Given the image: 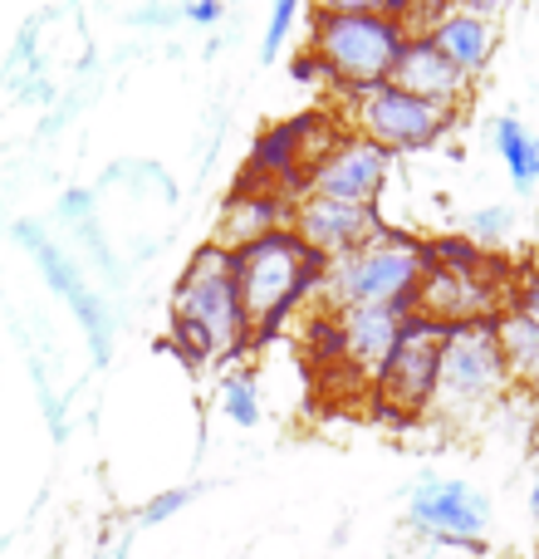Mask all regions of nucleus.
Returning <instances> with one entry per match:
<instances>
[{
  "instance_id": "ddd939ff",
  "label": "nucleus",
  "mask_w": 539,
  "mask_h": 559,
  "mask_svg": "<svg viewBox=\"0 0 539 559\" xmlns=\"http://www.w3.org/2000/svg\"><path fill=\"white\" fill-rule=\"evenodd\" d=\"M412 309L407 305H387V309H344L338 329H344V364L354 373H363L373 383L383 373V364L393 358L397 338H403Z\"/></svg>"
},
{
  "instance_id": "f257e3e1",
  "label": "nucleus",
  "mask_w": 539,
  "mask_h": 559,
  "mask_svg": "<svg viewBox=\"0 0 539 559\" xmlns=\"http://www.w3.org/2000/svg\"><path fill=\"white\" fill-rule=\"evenodd\" d=\"M172 338L187 364H212L226 354H245L251 319L236 285V255L226 246H202L187 261L172 295Z\"/></svg>"
},
{
  "instance_id": "2eb2a0df",
  "label": "nucleus",
  "mask_w": 539,
  "mask_h": 559,
  "mask_svg": "<svg viewBox=\"0 0 539 559\" xmlns=\"http://www.w3.org/2000/svg\"><path fill=\"white\" fill-rule=\"evenodd\" d=\"M491 138H495V153H501L511 187H515L520 197H530L535 187H539V138H535L515 114H501V118H495V123H491Z\"/></svg>"
},
{
  "instance_id": "5701e85b",
  "label": "nucleus",
  "mask_w": 539,
  "mask_h": 559,
  "mask_svg": "<svg viewBox=\"0 0 539 559\" xmlns=\"http://www.w3.org/2000/svg\"><path fill=\"white\" fill-rule=\"evenodd\" d=\"M530 515L539 525V452H535V481H530Z\"/></svg>"
},
{
  "instance_id": "6ab92c4d",
  "label": "nucleus",
  "mask_w": 539,
  "mask_h": 559,
  "mask_svg": "<svg viewBox=\"0 0 539 559\" xmlns=\"http://www.w3.org/2000/svg\"><path fill=\"white\" fill-rule=\"evenodd\" d=\"M299 20V5L295 0H279L275 5V20H270V29H265V45H261V59L270 64V59L279 55V45H285V35H289V25Z\"/></svg>"
},
{
  "instance_id": "dca6fc26",
  "label": "nucleus",
  "mask_w": 539,
  "mask_h": 559,
  "mask_svg": "<svg viewBox=\"0 0 539 559\" xmlns=\"http://www.w3.org/2000/svg\"><path fill=\"white\" fill-rule=\"evenodd\" d=\"M495 338H501V358L511 383L535 388L539 383V319H530L525 309L495 314Z\"/></svg>"
},
{
  "instance_id": "9b49d317",
  "label": "nucleus",
  "mask_w": 539,
  "mask_h": 559,
  "mask_svg": "<svg viewBox=\"0 0 539 559\" xmlns=\"http://www.w3.org/2000/svg\"><path fill=\"white\" fill-rule=\"evenodd\" d=\"M495 285L481 271H442L432 265L422 280V299L417 314L432 319L442 329H462V324H491L495 319Z\"/></svg>"
},
{
  "instance_id": "6e6552de",
  "label": "nucleus",
  "mask_w": 539,
  "mask_h": 559,
  "mask_svg": "<svg viewBox=\"0 0 539 559\" xmlns=\"http://www.w3.org/2000/svg\"><path fill=\"white\" fill-rule=\"evenodd\" d=\"M407 525L417 535L452 550H486V531H491V496L476 491L471 481H446V476H427L407 501Z\"/></svg>"
},
{
  "instance_id": "4be33fe9",
  "label": "nucleus",
  "mask_w": 539,
  "mask_h": 559,
  "mask_svg": "<svg viewBox=\"0 0 539 559\" xmlns=\"http://www.w3.org/2000/svg\"><path fill=\"white\" fill-rule=\"evenodd\" d=\"M515 309H525L530 319H539V275L525 285V295H520V305H515Z\"/></svg>"
},
{
  "instance_id": "aec40b11",
  "label": "nucleus",
  "mask_w": 539,
  "mask_h": 559,
  "mask_svg": "<svg viewBox=\"0 0 539 559\" xmlns=\"http://www.w3.org/2000/svg\"><path fill=\"white\" fill-rule=\"evenodd\" d=\"M177 506H187V491H172V496H163V501H153L147 506V521H167Z\"/></svg>"
},
{
  "instance_id": "1a4fd4ad",
  "label": "nucleus",
  "mask_w": 539,
  "mask_h": 559,
  "mask_svg": "<svg viewBox=\"0 0 539 559\" xmlns=\"http://www.w3.org/2000/svg\"><path fill=\"white\" fill-rule=\"evenodd\" d=\"M393 173V153H383L378 143L348 133L334 138L324 153L314 157V167L304 173V197H324V202H348V206H378Z\"/></svg>"
},
{
  "instance_id": "b1692460",
  "label": "nucleus",
  "mask_w": 539,
  "mask_h": 559,
  "mask_svg": "<svg viewBox=\"0 0 539 559\" xmlns=\"http://www.w3.org/2000/svg\"><path fill=\"white\" fill-rule=\"evenodd\" d=\"M530 403H535V427H539V383L530 388Z\"/></svg>"
},
{
  "instance_id": "412c9836",
  "label": "nucleus",
  "mask_w": 539,
  "mask_h": 559,
  "mask_svg": "<svg viewBox=\"0 0 539 559\" xmlns=\"http://www.w3.org/2000/svg\"><path fill=\"white\" fill-rule=\"evenodd\" d=\"M187 20H196V25H212V20H221V5H216V0H202V5H187Z\"/></svg>"
},
{
  "instance_id": "9d476101",
  "label": "nucleus",
  "mask_w": 539,
  "mask_h": 559,
  "mask_svg": "<svg viewBox=\"0 0 539 559\" xmlns=\"http://www.w3.org/2000/svg\"><path fill=\"white\" fill-rule=\"evenodd\" d=\"M289 231L299 236L304 251H314L319 261H344V255L373 246L378 236H387V222L378 216V206H348V202H324V197H299L289 212Z\"/></svg>"
},
{
  "instance_id": "20e7f679",
  "label": "nucleus",
  "mask_w": 539,
  "mask_h": 559,
  "mask_svg": "<svg viewBox=\"0 0 539 559\" xmlns=\"http://www.w3.org/2000/svg\"><path fill=\"white\" fill-rule=\"evenodd\" d=\"M432 271V251L427 241H412L403 231L378 236L373 246L344 255V261H328L324 285H319V309H387L403 305V299L422 295V280Z\"/></svg>"
},
{
  "instance_id": "4468645a",
  "label": "nucleus",
  "mask_w": 539,
  "mask_h": 559,
  "mask_svg": "<svg viewBox=\"0 0 539 559\" xmlns=\"http://www.w3.org/2000/svg\"><path fill=\"white\" fill-rule=\"evenodd\" d=\"M486 15H491V5L442 10V15L432 20V29H422V35L432 39V45L442 49L466 79H476L495 59V45H501V35H495V25Z\"/></svg>"
},
{
  "instance_id": "f03ea898",
  "label": "nucleus",
  "mask_w": 539,
  "mask_h": 559,
  "mask_svg": "<svg viewBox=\"0 0 539 559\" xmlns=\"http://www.w3.org/2000/svg\"><path fill=\"white\" fill-rule=\"evenodd\" d=\"M314 39L309 55L324 64V79H334L348 94H363L393 79L397 59L407 49V5H383V0H358V5H324L314 10Z\"/></svg>"
},
{
  "instance_id": "a211bd4d",
  "label": "nucleus",
  "mask_w": 539,
  "mask_h": 559,
  "mask_svg": "<svg viewBox=\"0 0 539 559\" xmlns=\"http://www.w3.org/2000/svg\"><path fill=\"white\" fill-rule=\"evenodd\" d=\"M511 231H515V212L505 202L481 206V212L466 216V241H476V246H495V241H505Z\"/></svg>"
},
{
  "instance_id": "7ed1b4c3",
  "label": "nucleus",
  "mask_w": 539,
  "mask_h": 559,
  "mask_svg": "<svg viewBox=\"0 0 539 559\" xmlns=\"http://www.w3.org/2000/svg\"><path fill=\"white\" fill-rule=\"evenodd\" d=\"M231 255H236V285H241L245 319H251V338L275 334L285 324V314H295L299 299L319 295L328 271V261L304 251L289 226H279V231H270Z\"/></svg>"
},
{
  "instance_id": "39448f33",
  "label": "nucleus",
  "mask_w": 539,
  "mask_h": 559,
  "mask_svg": "<svg viewBox=\"0 0 539 559\" xmlns=\"http://www.w3.org/2000/svg\"><path fill=\"white\" fill-rule=\"evenodd\" d=\"M505 388H511V373H505V358H501L495 319L491 324L446 329L432 417H446V423H471V417H481L486 407L501 403Z\"/></svg>"
},
{
  "instance_id": "423d86ee",
  "label": "nucleus",
  "mask_w": 539,
  "mask_h": 559,
  "mask_svg": "<svg viewBox=\"0 0 539 559\" xmlns=\"http://www.w3.org/2000/svg\"><path fill=\"white\" fill-rule=\"evenodd\" d=\"M442 348H446V329L432 324V319L412 314L397 338L393 358L383 364V373L373 378V393L378 407L387 417H422L432 413V397H436V373H442Z\"/></svg>"
},
{
  "instance_id": "f8f14e48",
  "label": "nucleus",
  "mask_w": 539,
  "mask_h": 559,
  "mask_svg": "<svg viewBox=\"0 0 539 559\" xmlns=\"http://www.w3.org/2000/svg\"><path fill=\"white\" fill-rule=\"evenodd\" d=\"M387 84H397L412 98H427V104L446 108V114H456V108L466 104V94H471V79H466L427 35L407 39V49H403V59H397V69H393Z\"/></svg>"
},
{
  "instance_id": "0eeeda50",
  "label": "nucleus",
  "mask_w": 539,
  "mask_h": 559,
  "mask_svg": "<svg viewBox=\"0 0 539 559\" xmlns=\"http://www.w3.org/2000/svg\"><path fill=\"white\" fill-rule=\"evenodd\" d=\"M452 123H456V114L427 104V98L403 94L397 84H378V88L354 94L358 138L378 143L383 153H422V147H432Z\"/></svg>"
},
{
  "instance_id": "f3484780",
  "label": "nucleus",
  "mask_w": 539,
  "mask_h": 559,
  "mask_svg": "<svg viewBox=\"0 0 539 559\" xmlns=\"http://www.w3.org/2000/svg\"><path fill=\"white\" fill-rule=\"evenodd\" d=\"M221 413L231 417L236 427H255L261 423V393H255L251 373H231L221 383Z\"/></svg>"
}]
</instances>
